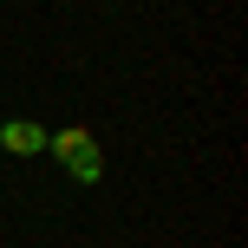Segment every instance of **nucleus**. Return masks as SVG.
I'll list each match as a JSON object with an SVG mask.
<instances>
[{
	"mask_svg": "<svg viewBox=\"0 0 248 248\" xmlns=\"http://www.w3.org/2000/svg\"><path fill=\"white\" fill-rule=\"evenodd\" d=\"M46 150L65 163V170L78 176V183H98L105 176V157H98V137L85 131V124H65V131H46Z\"/></svg>",
	"mask_w": 248,
	"mask_h": 248,
	"instance_id": "nucleus-1",
	"label": "nucleus"
},
{
	"mask_svg": "<svg viewBox=\"0 0 248 248\" xmlns=\"http://www.w3.org/2000/svg\"><path fill=\"white\" fill-rule=\"evenodd\" d=\"M0 150H13V157H39V150H46V124L7 118V124H0Z\"/></svg>",
	"mask_w": 248,
	"mask_h": 248,
	"instance_id": "nucleus-2",
	"label": "nucleus"
}]
</instances>
